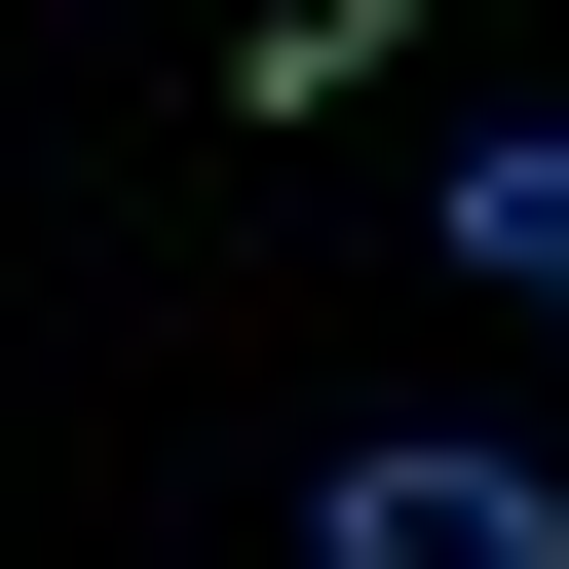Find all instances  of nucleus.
Segmentation results:
<instances>
[{
	"label": "nucleus",
	"mask_w": 569,
	"mask_h": 569,
	"mask_svg": "<svg viewBox=\"0 0 569 569\" xmlns=\"http://www.w3.org/2000/svg\"><path fill=\"white\" fill-rule=\"evenodd\" d=\"M456 305L569 342V114H456Z\"/></svg>",
	"instance_id": "2"
},
{
	"label": "nucleus",
	"mask_w": 569,
	"mask_h": 569,
	"mask_svg": "<svg viewBox=\"0 0 569 569\" xmlns=\"http://www.w3.org/2000/svg\"><path fill=\"white\" fill-rule=\"evenodd\" d=\"M305 569H569V456H493V418H380V456H305Z\"/></svg>",
	"instance_id": "1"
}]
</instances>
